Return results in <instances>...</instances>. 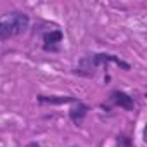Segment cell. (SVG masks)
Returning a JSON list of instances; mask_svg holds the SVG:
<instances>
[{
  "mask_svg": "<svg viewBox=\"0 0 147 147\" xmlns=\"http://www.w3.org/2000/svg\"><path fill=\"white\" fill-rule=\"evenodd\" d=\"M109 62H114L116 66L123 67V69H130V64L125 62L123 59H119L118 55H113V54H90V55H85L80 62H78V67H76V73L78 75H83V76H94L97 67L104 66V64H109Z\"/></svg>",
  "mask_w": 147,
  "mask_h": 147,
  "instance_id": "1",
  "label": "cell"
},
{
  "mask_svg": "<svg viewBox=\"0 0 147 147\" xmlns=\"http://www.w3.org/2000/svg\"><path fill=\"white\" fill-rule=\"evenodd\" d=\"M4 19L11 24V28L14 31V36L24 33L30 28V16L24 14V12H9V14L4 16Z\"/></svg>",
  "mask_w": 147,
  "mask_h": 147,
  "instance_id": "2",
  "label": "cell"
},
{
  "mask_svg": "<svg viewBox=\"0 0 147 147\" xmlns=\"http://www.w3.org/2000/svg\"><path fill=\"white\" fill-rule=\"evenodd\" d=\"M109 102L113 106H118V107H123L126 111H133L135 107V100L131 95H128L126 92H121V90H114L109 97Z\"/></svg>",
  "mask_w": 147,
  "mask_h": 147,
  "instance_id": "3",
  "label": "cell"
},
{
  "mask_svg": "<svg viewBox=\"0 0 147 147\" xmlns=\"http://www.w3.org/2000/svg\"><path fill=\"white\" fill-rule=\"evenodd\" d=\"M64 35L61 30H50L43 33V50H57Z\"/></svg>",
  "mask_w": 147,
  "mask_h": 147,
  "instance_id": "4",
  "label": "cell"
},
{
  "mask_svg": "<svg viewBox=\"0 0 147 147\" xmlns=\"http://www.w3.org/2000/svg\"><path fill=\"white\" fill-rule=\"evenodd\" d=\"M88 111H90V107H88L87 104H83L82 100H78V102H75V106L69 109V118H71L73 123L80 125V123L85 119V116L88 114Z\"/></svg>",
  "mask_w": 147,
  "mask_h": 147,
  "instance_id": "5",
  "label": "cell"
},
{
  "mask_svg": "<svg viewBox=\"0 0 147 147\" xmlns=\"http://www.w3.org/2000/svg\"><path fill=\"white\" fill-rule=\"evenodd\" d=\"M36 99H38L40 104H55V106L69 104V102H73V104L78 102L76 97H69V95H38Z\"/></svg>",
  "mask_w": 147,
  "mask_h": 147,
  "instance_id": "6",
  "label": "cell"
},
{
  "mask_svg": "<svg viewBox=\"0 0 147 147\" xmlns=\"http://www.w3.org/2000/svg\"><path fill=\"white\" fill-rule=\"evenodd\" d=\"M12 36H14V31H12L11 24L2 18V19H0V40H9Z\"/></svg>",
  "mask_w": 147,
  "mask_h": 147,
  "instance_id": "7",
  "label": "cell"
},
{
  "mask_svg": "<svg viewBox=\"0 0 147 147\" xmlns=\"http://www.w3.org/2000/svg\"><path fill=\"white\" fill-rule=\"evenodd\" d=\"M116 144H118V147H131V140H130L128 137H125V135L118 137Z\"/></svg>",
  "mask_w": 147,
  "mask_h": 147,
  "instance_id": "8",
  "label": "cell"
},
{
  "mask_svg": "<svg viewBox=\"0 0 147 147\" xmlns=\"http://www.w3.org/2000/svg\"><path fill=\"white\" fill-rule=\"evenodd\" d=\"M26 147H42V145H40L38 142H30V144H28Z\"/></svg>",
  "mask_w": 147,
  "mask_h": 147,
  "instance_id": "9",
  "label": "cell"
}]
</instances>
